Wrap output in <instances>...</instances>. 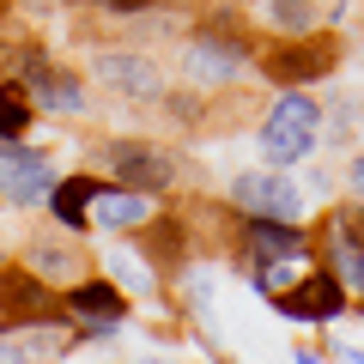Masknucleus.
<instances>
[{"label": "nucleus", "mask_w": 364, "mask_h": 364, "mask_svg": "<svg viewBox=\"0 0 364 364\" xmlns=\"http://www.w3.org/2000/svg\"><path fill=\"white\" fill-rule=\"evenodd\" d=\"M316 140H322V109H316V97L304 85H279V97L261 116V158L291 170V164H304L316 152Z\"/></svg>", "instance_id": "nucleus-1"}, {"label": "nucleus", "mask_w": 364, "mask_h": 364, "mask_svg": "<svg viewBox=\"0 0 364 364\" xmlns=\"http://www.w3.org/2000/svg\"><path fill=\"white\" fill-rule=\"evenodd\" d=\"M340 61H346V43H340V31H291V37L267 43L261 49V73L273 79V85H316V79H334Z\"/></svg>", "instance_id": "nucleus-2"}, {"label": "nucleus", "mask_w": 364, "mask_h": 364, "mask_svg": "<svg viewBox=\"0 0 364 364\" xmlns=\"http://www.w3.org/2000/svg\"><path fill=\"white\" fill-rule=\"evenodd\" d=\"M97 164H104L122 188H146V195H164L182 176L176 152H164L158 140H104L97 146Z\"/></svg>", "instance_id": "nucleus-3"}, {"label": "nucleus", "mask_w": 364, "mask_h": 364, "mask_svg": "<svg viewBox=\"0 0 364 364\" xmlns=\"http://www.w3.org/2000/svg\"><path fill=\"white\" fill-rule=\"evenodd\" d=\"M91 79L122 104H164V73L140 49H97L91 55Z\"/></svg>", "instance_id": "nucleus-4"}, {"label": "nucleus", "mask_w": 364, "mask_h": 364, "mask_svg": "<svg viewBox=\"0 0 364 364\" xmlns=\"http://www.w3.org/2000/svg\"><path fill=\"white\" fill-rule=\"evenodd\" d=\"M18 322H61V298L37 267H6L0 261V334H13Z\"/></svg>", "instance_id": "nucleus-5"}, {"label": "nucleus", "mask_w": 364, "mask_h": 364, "mask_svg": "<svg viewBox=\"0 0 364 364\" xmlns=\"http://www.w3.org/2000/svg\"><path fill=\"white\" fill-rule=\"evenodd\" d=\"M18 79H25L31 104L49 109V116H79V109H85V79H79L73 67H61V61H49V55H37V49H25Z\"/></svg>", "instance_id": "nucleus-6"}, {"label": "nucleus", "mask_w": 364, "mask_h": 364, "mask_svg": "<svg viewBox=\"0 0 364 364\" xmlns=\"http://www.w3.org/2000/svg\"><path fill=\"white\" fill-rule=\"evenodd\" d=\"M237 213H267V219H304V188L291 182V170H243L231 176Z\"/></svg>", "instance_id": "nucleus-7"}, {"label": "nucleus", "mask_w": 364, "mask_h": 364, "mask_svg": "<svg viewBox=\"0 0 364 364\" xmlns=\"http://www.w3.org/2000/svg\"><path fill=\"white\" fill-rule=\"evenodd\" d=\"M273 304H279V316H286V322H340V316H346V279H340V273H328V267L298 273V279H291Z\"/></svg>", "instance_id": "nucleus-8"}, {"label": "nucleus", "mask_w": 364, "mask_h": 364, "mask_svg": "<svg viewBox=\"0 0 364 364\" xmlns=\"http://www.w3.org/2000/svg\"><path fill=\"white\" fill-rule=\"evenodd\" d=\"M55 188L49 152H31L18 140H0V200L6 207H43Z\"/></svg>", "instance_id": "nucleus-9"}, {"label": "nucleus", "mask_w": 364, "mask_h": 364, "mask_svg": "<svg viewBox=\"0 0 364 364\" xmlns=\"http://www.w3.org/2000/svg\"><path fill=\"white\" fill-rule=\"evenodd\" d=\"M304 249H310L304 219H267V213H243V243H237V255H249V261H279V255H291V261H298Z\"/></svg>", "instance_id": "nucleus-10"}, {"label": "nucleus", "mask_w": 364, "mask_h": 364, "mask_svg": "<svg viewBox=\"0 0 364 364\" xmlns=\"http://www.w3.org/2000/svg\"><path fill=\"white\" fill-rule=\"evenodd\" d=\"M152 219V195L146 188H97V200H91V225L97 231H109V237H128V231H140V225Z\"/></svg>", "instance_id": "nucleus-11"}, {"label": "nucleus", "mask_w": 364, "mask_h": 364, "mask_svg": "<svg viewBox=\"0 0 364 364\" xmlns=\"http://www.w3.org/2000/svg\"><path fill=\"white\" fill-rule=\"evenodd\" d=\"M61 304H67L73 316H97V322H128V291H122L116 279H109V273L61 286Z\"/></svg>", "instance_id": "nucleus-12"}, {"label": "nucleus", "mask_w": 364, "mask_h": 364, "mask_svg": "<svg viewBox=\"0 0 364 364\" xmlns=\"http://www.w3.org/2000/svg\"><path fill=\"white\" fill-rule=\"evenodd\" d=\"M97 170H79V176H55V188H49V219L61 225V231H85L91 225V200H97Z\"/></svg>", "instance_id": "nucleus-13"}, {"label": "nucleus", "mask_w": 364, "mask_h": 364, "mask_svg": "<svg viewBox=\"0 0 364 364\" xmlns=\"http://www.w3.org/2000/svg\"><path fill=\"white\" fill-rule=\"evenodd\" d=\"M140 255L152 267H188V219L176 213H152L140 225Z\"/></svg>", "instance_id": "nucleus-14"}, {"label": "nucleus", "mask_w": 364, "mask_h": 364, "mask_svg": "<svg viewBox=\"0 0 364 364\" xmlns=\"http://www.w3.org/2000/svg\"><path fill=\"white\" fill-rule=\"evenodd\" d=\"M25 261L43 273V279H49V286H73L79 273H85V255H79L67 237H49V231L31 237V255H25Z\"/></svg>", "instance_id": "nucleus-15"}, {"label": "nucleus", "mask_w": 364, "mask_h": 364, "mask_svg": "<svg viewBox=\"0 0 364 364\" xmlns=\"http://www.w3.org/2000/svg\"><path fill=\"white\" fill-rule=\"evenodd\" d=\"M31 122H37V104H31L25 79H0V140H25Z\"/></svg>", "instance_id": "nucleus-16"}, {"label": "nucleus", "mask_w": 364, "mask_h": 364, "mask_svg": "<svg viewBox=\"0 0 364 364\" xmlns=\"http://www.w3.org/2000/svg\"><path fill=\"white\" fill-rule=\"evenodd\" d=\"M73 334H61L55 322H18L13 328V358H49V352H67Z\"/></svg>", "instance_id": "nucleus-17"}, {"label": "nucleus", "mask_w": 364, "mask_h": 364, "mask_svg": "<svg viewBox=\"0 0 364 364\" xmlns=\"http://www.w3.org/2000/svg\"><path fill=\"white\" fill-rule=\"evenodd\" d=\"M261 13H267V25L279 31V37H291V31H310V25H322V18H316V0H261Z\"/></svg>", "instance_id": "nucleus-18"}, {"label": "nucleus", "mask_w": 364, "mask_h": 364, "mask_svg": "<svg viewBox=\"0 0 364 364\" xmlns=\"http://www.w3.org/2000/svg\"><path fill=\"white\" fill-rule=\"evenodd\" d=\"M109 279H116L122 291H152V261L146 255H128V249H109Z\"/></svg>", "instance_id": "nucleus-19"}, {"label": "nucleus", "mask_w": 364, "mask_h": 364, "mask_svg": "<svg viewBox=\"0 0 364 364\" xmlns=\"http://www.w3.org/2000/svg\"><path fill=\"white\" fill-rule=\"evenodd\" d=\"M249 279H255V291L279 298V291H286L291 279H298V273H291V255H279V261H255V273H249Z\"/></svg>", "instance_id": "nucleus-20"}, {"label": "nucleus", "mask_w": 364, "mask_h": 364, "mask_svg": "<svg viewBox=\"0 0 364 364\" xmlns=\"http://www.w3.org/2000/svg\"><path fill=\"white\" fill-rule=\"evenodd\" d=\"M97 13H116V18H134V13H146V6H158V0H91Z\"/></svg>", "instance_id": "nucleus-21"}, {"label": "nucleus", "mask_w": 364, "mask_h": 364, "mask_svg": "<svg viewBox=\"0 0 364 364\" xmlns=\"http://www.w3.org/2000/svg\"><path fill=\"white\" fill-rule=\"evenodd\" d=\"M18 61H25V49L13 37H0V73H18Z\"/></svg>", "instance_id": "nucleus-22"}, {"label": "nucleus", "mask_w": 364, "mask_h": 364, "mask_svg": "<svg viewBox=\"0 0 364 364\" xmlns=\"http://www.w3.org/2000/svg\"><path fill=\"white\" fill-rule=\"evenodd\" d=\"M346 188H352V195H364V152L346 164Z\"/></svg>", "instance_id": "nucleus-23"}, {"label": "nucleus", "mask_w": 364, "mask_h": 364, "mask_svg": "<svg viewBox=\"0 0 364 364\" xmlns=\"http://www.w3.org/2000/svg\"><path fill=\"white\" fill-rule=\"evenodd\" d=\"M0 18H6V0H0Z\"/></svg>", "instance_id": "nucleus-24"}, {"label": "nucleus", "mask_w": 364, "mask_h": 364, "mask_svg": "<svg viewBox=\"0 0 364 364\" xmlns=\"http://www.w3.org/2000/svg\"><path fill=\"white\" fill-rule=\"evenodd\" d=\"M231 6H249V0H231Z\"/></svg>", "instance_id": "nucleus-25"}, {"label": "nucleus", "mask_w": 364, "mask_h": 364, "mask_svg": "<svg viewBox=\"0 0 364 364\" xmlns=\"http://www.w3.org/2000/svg\"><path fill=\"white\" fill-rule=\"evenodd\" d=\"M0 261H6V249H0Z\"/></svg>", "instance_id": "nucleus-26"}, {"label": "nucleus", "mask_w": 364, "mask_h": 364, "mask_svg": "<svg viewBox=\"0 0 364 364\" xmlns=\"http://www.w3.org/2000/svg\"><path fill=\"white\" fill-rule=\"evenodd\" d=\"M358 310H364V304H358Z\"/></svg>", "instance_id": "nucleus-27"}]
</instances>
